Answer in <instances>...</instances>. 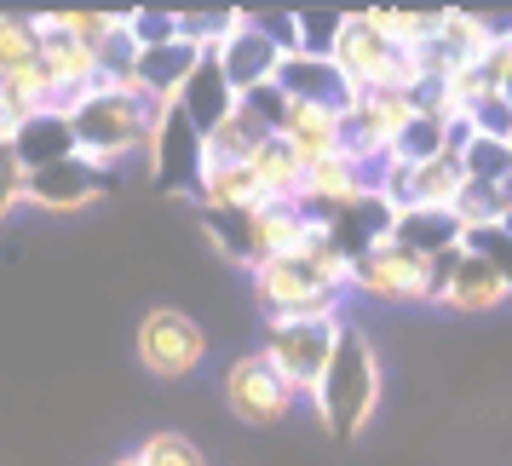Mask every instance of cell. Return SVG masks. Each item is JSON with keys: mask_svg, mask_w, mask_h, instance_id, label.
Masks as SVG:
<instances>
[{"mask_svg": "<svg viewBox=\"0 0 512 466\" xmlns=\"http://www.w3.org/2000/svg\"><path fill=\"white\" fill-rule=\"evenodd\" d=\"M196 196H202V208L219 219H248V213L271 208L265 202V190H259V179L248 173V167H202V185H196Z\"/></svg>", "mask_w": 512, "mask_h": 466, "instance_id": "cell-18", "label": "cell"}, {"mask_svg": "<svg viewBox=\"0 0 512 466\" xmlns=\"http://www.w3.org/2000/svg\"><path fill=\"white\" fill-rule=\"evenodd\" d=\"M133 351H139V363L156 374V380H185V374L202 369L208 334H202V323H196L190 311H179V305H150L139 317Z\"/></svg>", "mask_w": 512, "mask_h": 466, "instance_id": "cell-6", "label": "cell"}, {"mask_svg": "<svg viewBox=\"0 0 512 466\" xmlns=\"http://www.w3.org/2000/svg\"><path fill=\"white\" fill-rule=\"evenodd\" d=\"M294 29H300V52L311 58H328L340 29H346V12H294Z\"/></svg>", "mask_w": 512, "mask_h": 466, "instance_id": "cell-23", "label": "cell"}, {"mask_svg": "<svg viewBox=\"0 0 512 466\" xmlns=\"http://www.w3.org/2000/svg\"><path fill=\"white\" fill-rule=\"evenodd\" d=\"M461 167H466V179H472V185L512 190V144L507 139H478V133H466Z\"/></svg>", "mask_w": 512, "mask_h": 466, "instance_id": "cell-20", "label": "cell"}, {"mask_svg": "<svg viewBox=\"0 0 512 466\" xmlns=\"http://www.w3.org/2000/svg\"><path fill=\"white\" fill-rule=\"evenodd\" d=\"M110 466H144V461H139V449H133V455H121V461H110Z\"/></svg>", "mask_w": 512, "mask_h": 466, "instance_id": "cell-27", "label": "cell"}, {"mask_svg": "<svg viewBox=\"0 0 512 466\" xmlns=\"http://www.w3.org/2000/svg\"><path fill=\"white\" fill-rule=\"evenodd\" d=\"M12 150H18V162H24L29 173L75 156V133H70V121H64V110H47V116H35L29 127H18V133H12Z\"/></svg>", "mask_w": 512, "mask_h": 466, "instance_id": "cell-19", "label": "cell"}, {"mask_svg": "<svg viewBox=\"0 0 512 466\" xmlns=\"http://www.w3.org/2000/svg\"><path fill=\"white\" fill-rule=\"evenodd\" d=\"M213 58H219V70L231 81V93L248 98V93H259V87H277V70H282L288 52L271 41V29L259 24L254 12H231V29L219 35Z\"/></svg>", "mask_w": 512, "mask_h": 466, "instance_id": "cell-8", "label": "cell"}, {"mask_svg": "<svg viewBox=\"0 0 512 466\" xmlns=\"http://www.w3.org/2000/svg\"><path fill=\"white\" fill-rule=\"evenodd\" d=\"M466 133L512 144V104H507V93H484V98H478V104H472V116H466Z\"/></svg>", "mask_w": 512, "mask_h": 466, "instance_id": "cell-24", "label": "cell"}, {"mask_svg": "<svg viewBox=\"0 0 512 466\" xmlns=\"http://www.w3.org/2000/svg\"><path fill=\"white\" fill-rule=\"evenodd\" d=\"M139 461L144 466H208V455L185 438V432H150L139 443Z\"/></svg>", "mask_w": 512, "mask_h": 466, "instance_id": "cell-22", "label": "cell"}, {"mask_svg": "<svg viewBox=\"0 0 512 466\" xmlns=\"http://www.w3.org/2000/svg\"><path fill=\"white\" fill-rule=\"evenodd\" d=\"M466 248H472V254H484L489 265L501 271V277H512V236L501 231V225H495V231H478V236H466Z\"/></svg>", "mask_w": 512, "mask_h": 466, "instance_id": "cell-26", "label": "cell"}, {"mask_svg": "<svg viewBox=\"0 0 512 466\" xmlns=\"http://www.w3.org/2000/svg\"><path fill=\"white\" fill-rule=\"evenodd\" d=\"M0 133H12V127H6V104H0Z\"/></svg>", "mask_w": 512, "mask_h": 466, "instance_id": "cell-29", "label": "cell"}, {"mask_svg": "<svg viewBox=\"0 0 512 466\" xmlns=\"http://www.w3.org/2000/svg\"><path fill=\"white\" fill-rule=\"evenodd\" d=\"M64 121L75 133V156H87L93 167H121L127 156H150V133H156V104L121 93L110 81H98L93 93H81L64 104Z\"/></svg>", "mask_w": 512, "mask_h": 466, "instance_id": "cell-2", "label": "cell"}, {"mask_svg": "<svg viewBox=\"0 0 512 466\" xmlns=\"http://www.w3.org/2000/svg\"><path fill=\"white\" fill-rule=\"evenodd\" d=\"M501 93H507V104H512V75H507V87H501Z\"/></svg>", "mask_w": 512, "mask_h": 466, "instance_id": "cell-30", "label": "cell"}, {"mask_svg": "<svg viewBox=\"0 0 512 466\" xmlns=\"http://www.w3.org/2000/svg\"><path fill=\"white\" fill-rule=\"evenodd\" d=\"M104 196V167H93L87 156H64L52 167H35L24 179V202L41 213H75Z\"/></svg>", "mask_w": 512, "mask_h": 466, "instance_id": "cell-12", "label": "cell"}, {"mask_svg": "<svg viewBox=\"0 0 512 466\" xmlns=\"http://www.w3.org/2000/svg\"><path fill=\"white\" fill-rule=\"evenodd\" d=\"M41 58V29L35 18H12V12H0V75L6 70H24Z\"/></svg>", "mask_w": 512, "mask_h": 466, "instance_id": "cell-21", "label": "cell"}, {"mask_svg": "<svg viewBox=\"0 0 512 466\" xmlns=\"http://www.w3.org/2000/svg\"><path fill=\"white\" fill-rule=\"evenodd\" d=\"M277 87L288 104H323V110H340L346 116L357 104V87H351L334 58H311V52H288L277 70Z\"/></svg>", "mask_w": 512, "mask_h": 466, "instance_id": "cell-13", "label": "cell"}, {"mask_svg": "<svg viewBox=\"0 0 512 466\" xmlns=\"http://www.w3.org/2000/svg\"><path fill=\"white\" fill-rule=\"evenodd\" d=\"M24 179L29 167L18 162V150H12V133H0V219L24 202Z\"/></svg>", "mask_w": 512, "mask_h": 466, "instance_id": "cell-25", "label": "cell"}, {"mask_svg": "<svg viewBox=\"0 0 512 466\" xmlns=\"http://www.w3.org/2000/svg\"><path fill=\"white\" fill-rule=\"evenodd\" d=\"M380 386H386V374H380V351L363 328H340V346H334V363H328L323 386L311 397V409L317 420L328 426V438H363L369 432L374 409H380Z\"/></svg>", "mask_w": 512, "mask_h": 466, "instance_id": "cell-3", "label": "cell"}, {"mask_svg": "<svg viewBox=\"0 0 512 466\" xmlns=\"http://www.w3.org/2000/svg\"><path fill=\"white\" fill-rule=\"evenodd\" d=\"M236 104H242V98L231 93V81H225V70H219V58H213V47H208V52H202V64H196V75L179 87V110H185L190 127L208 139V133L231 116Z\"/></svg>", "mask_w": 512, "mask_h": 466, "instance_id": "cell-16", "label": "cell"}, {"mask_svg": "<svg viewBox=\"0 0 512 466\" xmlns=\"http://www.w3.org/2000/svg\"><path fill=\"white\" fill-rule=\"evenodd\" d=\"M386 242H397V248H409L420 259H443V254H455V248H466L455 213H432V208L392 213V236Z\"/></svg>", "mask_w": 512, "mask_h": 466, "instance_id": "cell-17", "label": "cell"}, {"mask_svg": "<svg viewBox=\"0 0 512 466\" xmlns=\"http://www.w3.org/2000/svg\"><path fill=\"white\" fill-rule=\"evenodd\" d=\"M340 328L346 317H265V346L259 357L294 386V397H317L328 363H334V346H340Z\"/></svg>", "mask_w": 512, "mask_h": 466, "instance_id": "cell-4", "label": "cell"}, {"mask_svg": "<svg viewBox=\"0 0 512 466\" xmlns=\"http://www.w3.org/2000/svg\"><path fill=\"white\" fill-rule=\"evenodd\" d=\"M41 64H47L52 87H58V110L70 104V98L93 93L98 81H104V58L93 47H81L70 35H41Z\"/></svg>", "mask_w": 512, "mask_h": 466, "instance_id": "cell-15", "label": "cell"}, {"mask_svg": "<svg viewBox=\"0 0 512 466\" xmlns=\"http://www.w3.org/2000/svg\"><path fill=\"white\" fill-rule=\"evenodd\" d=\"M415 121H420L415 93H357V104L346 110V156L363 173L386 167Z\"/></svg>", "mask_w": 512, "mask_h": 466, "instance_id": "cell-5", "label": "cell"}, {"mask_svg": "<svg viewBox=\"0 0 512 466\" xmlns=\"http://www.w3.org/2000/svg\"><path fill=\"white\" fill-rule=\"evenodd\" d=\"M265 317H340V294L351 288V259L334 248L328 225L282 259H265L248 271Z\"/></svg>", "mask_w": 512, "mask_h": 466, "instance_id": "cell-1", "label": "cell"}, {"mask_svg": "<svg viewBox=\"0 0 512 466\" xmlns=\"http://www.w3.org/2000/svg\"><path fill=\"white\" fill-rule=\"evenodd\" d=\"M438 288V259H420L397 242H380L363 259H351V294H369L386 305H420Z\"/></svg>", "mask_w": 512, "mask_h": 466, "instance_id": "cell-7", "label": "cell"}, {"mask_svg": "<svg viewBox=\"0 0 512 466\" xmlns=\"http://www.w3.org/2000/svg\"><path fill=\"white\" fill-rule=\"evenodd\" d=\"M507 300H512V277H501L484 254L455 248V254L438 259V288H432V305L461 311V317H484V311H501Z\"/></svg>", "mask_w": 512, "mask_h": 466, "instance_id": "cell-9", "label": "cell"}, {"mask_svg": "<svg viewBox=\"0 0 512 466\" xmlns=\"http://www.w3.org/2000/svg\"><path fill=\"white\" fill-rule=\"evenodd\" d=\"M277 139L288 144L305 167L328 162V156H346V116H340V110H323V104H288Z\"/></svg>", "mask_w": 512, "mask_h": 466, "instance_id": "cell-14", "label": "cell"}, {"mask_svg": "<svg viewBox=\"0 0 512 466\" xmlns=\"http://www.w3.org/2000/svg\"><path fill=\"white\" fill-rule=\"evenodd\" d=\"M501 231H507V236H512V208H507V219H501Z\"/></svg>", "mask_w": 512, "mask_h": 466, "instance_id": "cell-28", "label": "cell"}, {"mask_svg": "<svg viewBox=\"0 0 512 466\" xmlns=\"http://www.w3.org/2000/svg\"><path fill=\"white\" fill-rule=\"evenodd\" d=\"M225 403H231L236 420H248V426H277V420L294 415V386L282 380L259 351H248V357H236L231 369H225Z\"/></svg>", "mask_w": 512, "mask_h": 466, "instance_id": "cell-10", "label": "cell"}, {"mask_svg": "<svg viewBox=\"0 0 512 466\" xmlns=\"http://www.w3.org/2000/svg\"><path fill=\"white\" fill-rule=\"evenodd\" d=\"M202 167H208V150H202V133L190 127V116L179 104H162L156 110V133H150V173L162 190H196L202 185Z\"/></svg>", "mask_w": 512, "mask_h": 466, "instance_id": "cell-11", "label": "cell"}]
</instances>
